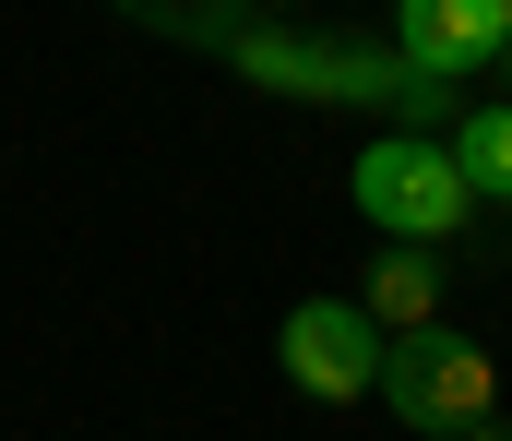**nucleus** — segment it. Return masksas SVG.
<instances>
[{"label":"nucleus","mask_w":512,"mask_h":441,"mask_svg":"<svg viewBox=\"0 0 512 441\" xmlns=\"http://www.w3.org/2000/svg\"><path fill=\"white\" fill-rule=\"evenodd\" d=\"M441 155L465 167V191H477V203H512V96H501V108H465Z\"/></svg>","instance_id":"nucleus-6"},{"label":"nucleus","mask_w":512,"mask_h":441,"mask_svg":"<svg viewBox=\"0 0 512 441\" xmlns=\"http://www.w3.org/2000/svg\"><path fill=\"white\" fill-rule=\"evenodd\" d=\"M346 191H358V215L382 227L393 251H441V239H465V227H477V191H465V167H453L441 144H417V132L358 144Z\"/></svg>","instance_id":"nucleus-1"},{"label":"nucleus","mask_w":512,"mask_h":441,"mask_svg":"<svg viewBox=\"0 0 512 441\" xmlns=\"http://www.w3.org/2000/svg\"><path fill=\"white\" fill-rule=\"evenodd\" d=\"M274 358H286V382L322 394V406L382 394V322H370L358 298H298V310L274 322Z\"/></svg>","instance_id":"nucleus-3"},{"label":"nucleus","mask_w":512,"mask_h":441,"mask_svg":"<svg viewBox=\"0 0 512 441\" xmlns=\"http://www.w3.org/2000/svg\"><path fill=\"white\" fill-rule=\"evenodd\" d=\"M358 310L382 322V346H393V334H429V322H441V275H429V251H382V275H370Z\"/></svg>","instance_id":"nucleus-5"},{"label":"nucleus","mask_w":512,"mask_h":441,"mask_svg":"<svg viewBox=\"0 0 512 441\" xmlns=\"http://www.w3.org/2000/svg\"><path fill=\"white\" fill-rule=\"evenodd\" d=\"M501 60H512V48H501Z\"/></svg>","instance_id":"nucleus-8"},{"label":"nucleus","mask_w":512,"mask_h":441,"mask_svg":"<svg viewBox=\"0 0 512 441\" xmlns=\"http://www.w3.org/2000/svg\"><path fill=\"white\" fill-rule=\"evenodd\" d=\"M477 441H512V430H501V418H489V430H477Z\"/></svg>","instance_id":"nucleus-7"},{"label":"nucleus","mask_w":512,"mask_h":441,"mask_svg":"<svg viewBox=\"0 0 512 441\" xmlns=\"http://www.w3.org/2000/svg\"><path fill=\"white\" fill-rule=\"evenodd\" d=\"M405 72L417 84H453V72H489L512 48V0H405Z\"/></svg>","instance_id":"nucleus-4"},{"label":"nucleus","mask_w":512,"mask_h":441,"mask_svg":"<svg viewBox=\"0 0 512 441\" xmlns=\"http://www.w3.org/2000/svg\"><path fill=\"white\" fill-rule=\"evenodd\" d=\"M382 406L405 418V430H429V441H477L489 418H501V370L465 346V334H393L382 346Z\"/></svg>","instance_id":"nucleus-2"}]
</instances>
